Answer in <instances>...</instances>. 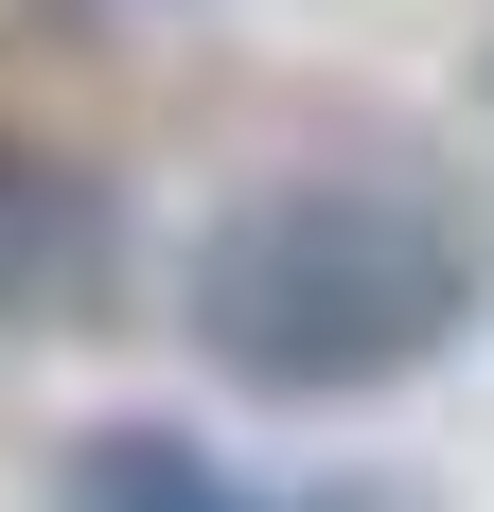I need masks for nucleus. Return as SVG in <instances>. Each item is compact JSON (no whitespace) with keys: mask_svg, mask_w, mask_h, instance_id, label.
Segmentation results:
<instances>
[{"mask_svg":"<svg viewBox=\"0 0 494 512\" xmlns=\"http://www.w3.org/2000/svg\"><path fill=\"white\" fill-rule=\"evenodd\" d=\"M477 283H494V230L442 177H406V159L265 177L195 230V354L247 371L265 407H371L459 354Z\"/></svg>","mask_w":494,"mask_h":512,"instance_id":"obj_1","label":"nucleus"},{"mask_svg":"<svg viewBox=\"0 0 494 512\" xmlns=\"http://www.w3.org/2000/svg\"><path fill=\"white\" fill-rule=\"evenodd\" d=\"M106 283H124V212H106V177L0 142V318H89Z\"/></svg>","mask_w":494,"mask_h":512,"instance_id":"obj_2","label":"nucleus"},{"mask_svg":"<svg viewBox=\"0 0 494 512\" xmlns=\"http://www.w3.org/2000/svg\"><path fill=\"white\" fill-rule=\"evenodd\" d=\"M53 512H300V495L230 477L195 424H89V442L53 460Z\"/></svg>","mask_w":494,"mask_h":512,"instance_id":"obj_3","label":"nucleus"}]
</instances>
